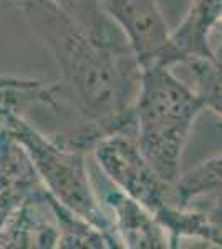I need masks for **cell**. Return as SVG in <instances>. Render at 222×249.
Masks as SVG:
<instances>
[{"mask_svg": "<svg viewBox=\"0 0 222 249\" xmlns=\"http://www.w3.org/2000/svg\"><path fill=\"white\" fill-rule=\"evenodd\" d=\"M12 2L58 67L60 80L48 85L51 102L45 110L68 123L53 140L88 153L110 133H135L133 105L141 67L126 40L102 42L90 37L51 0Z\"/></svg>", "mask_w": 222, "mask_h": 249, "instance_id": "1", "label": "cell"}, {"mask_svg": "<svg viewBox=\"0 0 222 249\" xmlns=\"http://www.w3.org/2000/svg\"><path fill=\"white\" fill-rule=\"evenodd\" d=\"M207 108L174 71L163 63L141 67L133 105L135 140L157 175L174 183L189 136Z\"/></svg>", "mask_w": 222, "mask_h": 249, "instance_id": "2", "label": "cell"}, {"mask_svg": "<svg viewBox=\"0 0 222 249\" xmlns=\"http://www.w3.org/2000/svg\"><path fill=\"white\" fill-rule=\"evenodd\" d=\"M0 126L22 144L40 181L56 201L98 228L110 238L113 248H121L110 216L96 196L86 151L56 142L12 107L0 105Z\"/></svg>", "mask_w": 222, "mask_h": 249, "instance_id": "3", "label": "cell"}, {"mask_svg": "<svg viewBox=\"0 0 222 249\" xmlns=\"http://www.w3.org/2000/svg\"><path fill=\"white\" fill-rule=\"evenodd\" d=\"M95 164L124 195L136 199L157 218L169 206H176L172 183L163 179L141 153L135 133L116 131L93 144Z\"/></svg>", "mask_w": 222, "mask_h": 249, "instance_id": "4", "label": "cell"}, {"mask_svg": "<svg viewBox=\"0 0 222 249\" xmlns=\"http://www.w3.org/2000/svg\"><path fill=\"white\" fill-rule=\"evenodd\" d=\"M100 203L108 213L121 248L166 249L171 248L168 232L151 211L116 188L98 166L90 170Z\"/></svg>", "mask_w": 222, "mask_h": 249, "instance_id": "5", "label": "cell"}, {"mask_svg": "<svg viewBox=\"0 0 222 249\" xmlns=\"http://www.w3.org/2000/svg\"><path fill=\"white\" fill-rule=\"evenodd\" d=\"M100 3L124 35L139 67L163 62L171 29L157 0H100Z\"/></svg>", "mask_w": 222, "mask_h": 249, "instance_id": "6", "label": "cell"}, {"mask_svg": "<svg viewBox=\"0 0 222 249\" xmlns=\"http://www.w3.org/2000/svg\"><path fill=\"white\" fill-rule=\"evenodd\" d=\"M56 241V199L40 184L3 221L0 249H55Z\"/></svg>", "mask_w": 222, "mask_h": 249, "instance_id": "7", "label": "cell"}, {"mask_svg": "<svg viewBox=\"0 0 222 249\" xmlns=\"http://www.w3.org/2000/svg\"><path fill=\"white\" fill-rule=\"evenodd\" d=\"M222 0H191L183 20L169 34L163 65L172 67L189 57H217L211 37L221 22Z\"/></svg>", "mask_w": 222, "mask_h": 249, "instance_id": "8", "label": "cell"}, {"mask_svg": "<svg viewBox=\"0 0 222 249\" xmlns=\"http://www.w3.org/2000/svg\"><path fill=\"white\" fill-rule=\"evenodd\" d=\"M40 184L27 151L0 126V228L20 201Z\"/></svg>", "mask_w": 222, "mask_h": 249, "instance_id": "9", "label": "cell"}, {"mask_svg": "<svg viewBox=\"0 0 222 249\" xmlns=\"http://www.w3.org/2000/svg\"><path fill=\"white\" fill-rule=\"evenodd\" d=\"M221 153L179 173L172 183V198L179 208L221 210Z\"/></svg>", "mask_w": 222, "mask_h": 249, "instance_id": "10", "label": "cell"}, {"mask_svg": "<svg viewBox=\"0 0 222 249\" xmlns=\"http://www.w3.org/2000/svg\"><path fill=\"white\" fill-rule=\"evenodd\" d=\"M169 68H181L174 75L191 88L207 111L221 116V62L217 57H189Z\"/></svg>", "mask_w": 222, "mask_h": 249, "instance_id": "11", "label": "cell"}, {"mask_svg": "<svg viewBox=\"0 0 222 249\" xmlns=\"http://www.w3.org/2000/svg\"><path fill=\"white\" fill-rule=\"evenodd\" d=\"M58 219V241L56 248L63 249H113V243L106 234L88 221L80 218L60 201H56Z\"/></svg>", "mask_w": 222, "mask_h": 249, "instance_id": "12", "label": "cell"}, {"mask_svg": "<svg viewBox=\"0 0 222 249\" xmlns=\"http://www.w3.org/2000/svg\"><path fill=\"white\" fill-rule=\"evenodd\" d=\"M78 23L90 37L102 42L126 40L115 22L102 9L100 0H51Z\"/></svg>", "mask_w": 222, "mask_h": 249, "instance_id": "13", "label": "cell"}, {"mask_svg": "<svg viewBox=\"0 0 222 249\" xmlns=\"http://www.w3.org/2000/svg\"><path fill=\"white\" fill-rule=\"evenodd\" d=\"M2 2H3V0H0V3H2Z\"/></svg>", "mask_w": 222, "mask_h": 249, "instance_id": "14", "label": "cell"}]
</instances>
